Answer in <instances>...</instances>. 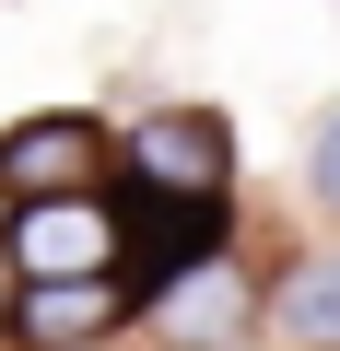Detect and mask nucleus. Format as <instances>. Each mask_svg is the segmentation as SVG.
Returning a JSON list of instances; mask_svg holds the SVG:
<instances>
[{
  "label": "nucleus",
  "instance_id": "6",
  "mask_svg": "<svg viewBox=\"0 0 340 351\" xmlns=\"http://www.w3.org/2000/svg\"><path fill=\"white\" fill-rule=\"evenodd\" d=\"M270 328H282L293 351H340V258H305V269L282 281V304H270Z\"/></svg>",
  "mask_w": 340,
  "mask_h": 351
},
{
  "label": "nucleus",
  "instance_id": "1",
  "mask_svg": "<svg viewBox=\"0 0 340 351\" xmlns=\"http://www.w3.org/2000/svg\"><path fill=\"white\" fill-rule=\"evenodd\" d=\"M117 223H106V199L94 188H71V199H12V281H94V269H117Z\"/></svg>",
  "mask_w": 340,
  "mask_h": 351
},
{
  "label": "nucleus",
  "instance_id": "3",
  "mask_svg": "<svg viewBox=\"0 0 340 351\" xmlns=\"http://www.w3.org/2000/svg\"><path fill=\"white\" fill-rule=\"evenodd\" d=\"M247 316H258V293H247V269L212 246V258H188L177 281L152 293V328H164V351H235L247 339Z\"/></svg>",
  "mask_w": 340,
  "mask_h": 351
},
{
  "label": "nucleus",
  "instance_id": "7",
  "mask_svg": "<svg viewBox=\"0 0 340 351\" xmlns=\"http://www.w3.org/2000/svg\"><path fill=\"white\" fill-rule=\"evenodd\" d=\"M305 176H317V199H328V211H340V106H328V117H317V152H305Z\"/></svg>",
  "mask_w": 340,
  "mask_h": 351
},
{
  "label": "nucleus",
  "instance_id": "5",
  "mask_svg": "<svg viewBox=\"0 0 340 351\" xmlns=\"http://www.w3.org/2000/svg\"><path fill=\"white\" fill-rule=\"evenodd\" d=\"M117 316H129V281L117 269H94V281H12V339L24 351H82Z\"/></svg>",
  "mask_w": 340,
  "mask_h": 351
},
{
  "label": "nucleus",
  "instance_id": "2",
  "mask_svg": "<svg viewBox=\"0 0 340 351\" xmlns=\"http://www.w3.org/2000/svg\"><path fill=\"white\" fill-rule=\"evenodd\" d=\"M223 176H235V141L212 106H164L129 129V188H152V199H223Z\"/></svg>",
  "mask_w": 340,
  "mask_h": 351
},
{
  "label": "nucleus",
  "instance_id": "4",
  "mask_svg": "<svg viewBox=\"0 0 340 351\" xmlns=\"http://www.w3.org/2000/svg\"><path fill=\"white\" fill-rule=\"evenodd\" d=\"M106 176V129L94 117H24L12 141H0V211L12 199H71Z\"/></svg>",
  "mask_w": 340,
  "mask_h": 351
}]
</instances>
